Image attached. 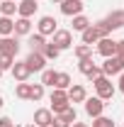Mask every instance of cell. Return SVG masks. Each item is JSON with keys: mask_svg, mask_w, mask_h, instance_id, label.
Segmentation results:
<instances>
[{"mask_svg": "<svg viewBox=\"0 0 124 127\" xmlns=\"http://www.w3.org/2000/svg\"><path fill=\"white\" fill-rule=\"evenodd\" d=\"M83 103H85V112H88L90 117H100V115L105 112V105H107V103L100 100L97 95H95V98H85Z\"/></svg>", "mask_w": 124, "mask_h": 127, "instance_id": "7", "label": "cell"}, {"mask_svg": "<svg viewBox=\"0 0 124 127\" xmlns=\"http://www.w3.org/2000/svg\"><path fill=\"white\" fill-rule=\"evenodd\" d=\"M56 73H59V71H54V68H44V71H41V81H39V83H41V86H51V88H54V83H56Z\"/></svg>", "mask_w": 124, "mask_h": 127, "instance_id": "24", "label": "cell"}, {"mask_svg": "<svg viewBox=\"0 0 124 127\" xmlns=\"http://www.w3.org/2000/svg\"><path fill=\"white\" fill-rule=\"evenodd\" d=\"M56 30H59V22H56L51 15L39 17V22H37V32H39V34H44V37H51Z\"/></svg>", "mask_w": 124, "mask_h": 127, "instance_id": "6", "label": "cell"}, {"mask_svg": "<svg viewBox=\"0 0 124 127\" xmlns=\"http://www.w3.org/2000/svg\"><path fill=\"white\" fill-rule=\"evenodd\" d=\"M61 117L66 120V122H68V125H73V122L78 120V112H76V108H73V105H68V108L61 112Z\"/></svg>", "mask_w": 124, "mask_h": 127, "instance_id": "29", "label": "cell"}, {"mask_svg": "<svg viewBox=\"0 0 124 127\" xmlns=\"http://www.w3.org/2000/svg\"><path fill=\"white\" fill-rule=\"evenodd\" d=\"M68 105H71L68 93H66V91H59V88H54V93H51V108H49V110L54 112V115H61Z\"/></svg>", "mask_w": 124, "mask_h": 127, "instance_id": "3", "label": "cell"}, {"mask_svg": "<svg viewBox=\"0 0 124 127\" xmlns=\"http://www.w3.org/2000/svg\"><path fill=\"white\" fill-rule=\"evenodd\" d=\"M15 37H29L32 34V20L29 17H17L15 20Z\"/></svg>", "mask_w": 124, "mask_h": 127, "instance_id": "14", "label": "cell"}, {"mask_svg": "<svg viewBox=\"0 0 124 127\" xmlns=\"http://www.w3.org/2000/svg\"><path fill=\"white\" fill-rule=\"evenodd\" d=\"M0 54L17 56V54H20V42H17V37H0Z\"/></svg>", "mask_w": 124, "mask_h": 127, "instance_id": "9", "label": "cell"}, {"mask_svg": "<svg viewBox=\"0 0 124 127\" xmlns=\"http://www.w3.org/2000/svg\"><path fill=\"white\" fill-rule=\"evenodd\" d=\"M95 66H97V64L93 61V56H85V59H78V71H80L83 76H88V73L93 71Z\"/></svg>", "mask_w": 124, "mask_h": 127, "instance_id": "23", "label": "cell"}, {"mask_svg": "<svg viewBox=\"0 0 124 127\" xmlns=\"http://www.w3.org/2000/svg\"><path fill=\"white\" fill-rule=\"evenodd\" d=\"M71 25H73V32H83V30H88L93 22H90L88 17L83 15V12H80V15H76V17H73V22H71Z\"/></svg>", "mask_w": 124, "mask_h": 127, "instance_id": "22", "label": "cell"}, {"mask_svg": "<svg viewBox=\"0 0 124 127\" xmlns=\"http://www.w3.org/2000/svg\"><path fill=\"white\" fill-rule=\"evenodd\" d=\"M27 127H37V125H34V122H29V125H27Z\"/></svg>", "mask_w": 124, "mask_h": 127, "instance_id": "40", "label": "cell"}, {"mask_svg": "<svg viewBox=\"0 0 124 127\" xmlns=\"http://www.w3.org/2000/svg\"><path fill=\"white\" fill-rule=\"evenodd\" d=\"M24 64L29 66V71H44L46 68V59H44V54H39V51H29V56L24 59Z\"/></svg>", "mask_w": 124, "mask_h": 127, "instance_id": "10", "label": "cell"}, {"mask_svg": "<svg viewBox=\"0 0 124 127\" xmlns=\"http://www.w3.org/2000/svg\"><path fill=\"white\" fill-rule=\"evenodd\" d=\"M44 47H46V37H44V34H39V32H37V34H29V49L32 51H39V54H41Z\"/></svg>", "mask_w": 124, "mask_h": 127, "instance_id": "17", "label": "cell"}, {"mask_svg": "<svg viewBox=\"0 0 124 127\" xmlns=\"http://www.w3.org/2000/svg\"><path fill=\"white\" fill-rule=\"evenodd\" d=\"M66 93H68V100H71V103H83V100L88 98L85 86H80V83H71V88H68Z\"/></svg>", "mask_w": 124, "mask_h": 127, "instance_id": "13", "label": "cell"}, {"mask_svg": "<svg viewBox=\"0 0 124 127\" xmlns=\"http://www.w3.org/2000/svg\"><path fill=\"white\" fill-rule=\"evenodd\" d=\"M2 105H5V100H2V95H0V110H2Z\"/></svg>", "mask_w": 124, "mask_h": 127, "instance_id": "39", "label": "cell"}, {"mask_svg": "<svg viewBox=\"0 0 124 127\" xmlns=\"http://www.w3.org/2000/svg\"><path fill=\"white\" fill-rule=\"evenodd\" d=\"M114 56H117L119 61H124V39H119V42H117V54H114Z\"/></svg>", "mask_w": 124, "mask_h": 127, "instance_id": "34", "label": "cell"}, {"mask_svg": "<svg viewBox=\"0 0 124 127\" xmlns=\"http://www.w3.org/2000/svg\"><path fill=\"white\" fill-rule=\"evenodd\" d=\"M71 83H73L71 76H68L66 71H59V73H56V83H54V88H59V91H68Z\"/></svg>", "mask_w": 124, "mask_h": 127, "instance_id": "20", "label": "cell"}, {"mask_svg": "<svg viewBox=\"0 0 124 127\" xmlns=\"http://www.w3.org/2000/svg\"><path fill=\"white\" fill-rule=\"evenodd\" d=\"M12 64H15V56H10V54H0V68H2V71H10Z\"/></svg>", "mask_w": 124, "mask_h": 127, "instance_id": "32", "label": "cell"}, {"mask_svg": "<svg viewBox=\"0 0 124 127\" xmlns=\"http://www.w3.org/2000/svg\"><path fill=\"white\" fill-rule=\"evenodd\" d=\"M117 88H119V91L124 93V71L119 73V81H117Z\"/></svg>", "mask_w": 124, "mask_h": 127, "instance_id": "37", "label": "cell"}, {"mask_svg": "<svg viewBox=\"0 0 124 127\" xmlns=\"http://www.w3.org/2000/svg\"><path fill=\"white\" fill-rule=\"evenodd\" d=\"M71 127H88V125H85V122H78V120H76V122H73Z\"/></svg>", "mask_w": 124, "mask_h": 127, "instance_id": "38", "label": "cell"}, {"mask_svg": "<svg viewBox=\"0 0 124 127\" xmlns=\"http://www.w3.org/2000/svg\"><path fill=\"white\" fill-rule=\"evenodd\" d=\"M93 86H95V91H97V98H100V100H112V98H114V91H117V88L112 86V81H109L107 76L95 78Z\"/></svg>", "mask_w": 124, "mask_h": 127, "instance_id": "1", "label": "cell"}, {"mask_svg": "<svg viewBox=\"0 0 124 127\" xmlns=\"http://www.w3.org/2000/svg\"><path fill=\"white\" fill-rule=\"evenodd\" d=\"M97 54L100 56H114L117 54V42L114 39H109V37H102V39H97Z\"/></svg>", "mask_w": 124, "mask_h": 127, "instance_id": "8", "label": "cell"}, {"mask_svg": "<svg viewBox=\"0 0 124 127\" xmlns=\"http://www.w3.org/2000/svg\"><path fill=\"white\" fill-rule=\"evenodd\" d=\"M105 22L109 25V30H122L124 27V10H112L105 17Z\"/></svg>", "mask_w": 124, "mask_h": 127, "instance_id": "16", "label": "cell"}, {"mask_svg": "<svg viewBox=\"0 0 124 127\" xmlns=\"http://www.w3.org/2000/svg\"><path fill=\"white\" fill-rule=\"evenodd\" d=\"M51 2H61V0H51Z\"/></svg>", "mask_w": 124, "mask_h": 127, "instance_id": "42", "label": "cell"}, {"mask_svg": "<svg viewBox=\"0 0 124 127\" xmlns=\"http://www.w3.org/2000/svg\"><path fill=\"white\" fill-rule=\"evenodd\" d=\"M59 7H61V15H66V17H76V15H80L83 12V0H61L59 2Z\"/></svg>", "mask_w": 124, "mask_h": 127, "instance_id": "5", "label": "cell"}, {"mask_svg": "<svg viewBox=\"0 0 124 127\" xmlns=\"http://www.w3.org/2000/svg\"><path fill=\"white\" fill-rule=\"evenodd\" d=\"M15 12H17L15 0H0V15L2 17H15Z\"/></svg>", "mask_w": 124, "mask_h": 127, "instance_id": "21", "label": "cell"}, {"mask_svg": "<svg viewBox=\"0 0 124 127\" xmlns=\"http://www.w3.org/2000/svg\"><path fill=\"white\" fill-rule=\"evenodd\" d=\"M15 95L22 98V100H29V83H27V81H24V83H17L15 86Z\"/></svg>", "mask_w": 124, "mask_h": 127, "instance_id": "26", "label": "cell"}, {"mask_svg": "<svg viewBox=\"0 0 124 127\" xmlns=\"http://www.w3.org/2000/svg\"><path fill=\"white\" fill-rule=\"evenodd\" d=\"M12 32H15V20L0 15V37H12Z\"/></svg>", "mask_w": 124, "mask_h": 127, "instance_id": "18", "label": "cell"}, {"mask_svg": "<svg viewBox=\"0 0 124 127\" xmlns=\"http://www.w3.org/2000/svg\"><path fill=\"white\" fill-rule=\"evenodd\" d=\"M100 68H102V76H107V78H109V76H117V73H122V71H124V61H119L117 56H107L105 64H102Z\"/></svg>", "mask_w": 124, "mask_h": 127, "instance_id": "4", "label": "cell"}, {"mask_svg": "<svg viewBox=\"0 0 124 127\" xmlns=\"http://www.w3.org/2000/svg\"><path fill=\"white\" fill-rule=\"evenodd\" d=\"M0 127H15V122L10 117H0Z\"/></svg>", "mask_w": 124, "mask_h": 127, "instance_id": "36", "label": "cell"}, {"mask_svg": "<svg viewBox=\"0 0 124 127\" xmlns=\"http://www.w3.org/2000/svg\"><path fill=\"white\" fill-rule=\"evenodd\" d=\"M51 44L59 49V51L71 49V47H73V32H71V30H56L54 34H51Z\"/></svg>", "mask_w": 124, "mask_h": 127, "instance_id": "2", "label": "cell"}, {"mask_svg": "<svg viewBox=\"0 0 124 127\" xmlns=\"http://www.w3.org/2000/svg\"><path fill=\"white\" fill-rule=\"evenodd\" d=\"M100 76H102V68H100V66H95L93 71H90V73H88V78H90V81H95V78H100Z\"/></svg>", "mask_w": 124, "mask_h": 127, "instance_id": "35", "label": "cell"}, {"mask_svg": "<svg viewBox=\"0 0 124 127\" xmlns=\"http://www.w3.org/2000/svg\"><path fill=\"white\" fill-rule=\"evenodd\" d=\"M2 73H5V71H2V68H0V78H2Z\"/></svg>", "mask_w": 124, "mask_h": 127, "instance_id": "41", "label": "cell"}, {"mask_svg": "<svg viewBox=\"0 0 124 127\" xmlns=\"http://www.w3.org/2000/svg\"><path fill=\"white\" fill-rule=\"evenodd\" d=\"M93 127H117V125H114V120H112V117L100 115V117H93Z\"/></svg>", "mask_w": 124, "mask_h": 127, "instance_id": "28", "label": "cell"}, {"mask_svg": "<svg viewBox=\"0 0 124 127\" xmlns=\"http://www.w3.org/2000/svg\"><path fill=\"white\" fill-rule=\"evenodd\" d=\"M73 51H76V56H78V59H85V56H93V47H90V44H78V47L73 49Z\"/></svg>", "mask_w": 124, "mask_h": 127, "instance_id": "30", "label": "cell"}, {"mask_svg": "<svg viewBox=\"0 0 124 127\" xmlns=\"http://www.w3.org/2000/svg\"><path fill=\"white\" fill-rule=\"evenodd\" d=\"M93 27L97 30V34H100V39H102V37H109V32H112V30H109V25L105 22V20H97V22H95Z\"/></svg>", "mask_w": 124, "mask_h": 127, "instance_id": "31", "label": "cell"}, {"mask_svg": "<svg viewBox=\"0 0 124 127\" xmlns=\"http://www.w3.org/2000/svg\"><path fill=\"white\" fill-rule=\"evenodd\" d=\"M10 71H12V78H15L17 83H24V81H27V78L32 76L29 66H27L24 61H15V64H12V68H10Z\"/></svg>", "mask_w": 124, "mask_h": 127, "instance_id": "11", "label": "cell"}, {"mask_svg": "<svg viewBox=\"0 0 124 127\" xmlns=\"http://www.w3.org/2000/svg\"><path fill=\"white\" fill-rule=\"evenodd\" d=\"M51 120H54V112L49 108H39L34 112V125L37 127H51Z\"/></svg>", "mask_w": 124, "mask_h": 127, "instance_id": "15", "label": "cell"}, {"mask_svg": "<svg viewBox=\"0 0 124 127\" xmlns=\"http://www.w3.org/2000/svg\"><path fill=\"white\" fill-rule=\"evenodd\" d=\"M80 37H83V44H90V47H93V44H97V39H100V34H97V30H95L93 25H90L88 30L80 32Z\"/></svg>", "mask_w": 124, "mask_h": 127, "instance_id": "19", "label": "cell"}, {"mask_svg": "<svg viewBox=\"0 0 124 127\" xmlns=\"http://www.w3.org/2000/svg\"><path fill=\"white\" fill-rule=\"evenodd\" d=\"M41 98H44V86H41V83H34V86H32L29 83V100L37 103V100H41Z\"/></svg>", "mask_w": 124, "mask_h": 127, "instance_id": "25", "label": "cell"}, {"mask_svg": "<svg viewBox=\"0 0 124 127\" xmlns=\"http://www.w3.org/2000/svg\"><path fill=\"white\" fill-rule=\"evenodd\" d=\"M51 127H71V125L63 120L61 115H54V120H51Z\"/></svg>", "mask_w": 124, "mask_h": 127, "instance_id": "33", "label": "cell"}, {"mask_svg": "<svg viewBox=\"0 0 124 127\" xmlns=\"http://www.w3.org/2000/svg\"><path fill=\"white\" fill-rule=\"evenodd\" d=\"M41 54H44V59H59V56H61V51H59V49L54 47V44H51V42H46V47H44V51H41Z\"/></svg>", "mask_w": 124, "mask_h": 127, "instance_id": "27", "label": "cell"}, {"mask_svg": "<svg viewBox=\"0 0 124 127\" xmlns=\"http://www.w3.org/2000/svg\"><path fill=\"white\" fill-rule=\"evenodd\" d=\"M39 10V5H37V0H20L17 2V15L20 17H29L32 20V15Z\"/></svg>", "mask_w": 124, "mask_h": 127, "instance_id": "12", "label": "cell"}]
</instances>
